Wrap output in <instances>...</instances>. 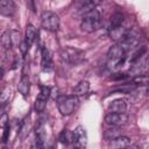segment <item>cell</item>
Wrapping results in <instances>:
<instances>
[{
  "mask_svg": "<svg viewBox=\"0 0 149 149\" xmlns=\"http://www.w3.org/2000/svg\"><path fill=\"white\" fill-rule=\"evenodd\" d=\"M58 140L62 144H70L72 143V140H73V132L69 130V129H63L61 133H59V136H58Z\"/></svg>",
  "mask_w": 149,
  "mask_h": 149,
  "instance_id": "e0dca14e",
  "label": "cell"
},
{
  "mask_svg": "<svg viewBox=\"0 0 149 149\" xmlns=\"http://www.w3.org/2000/svg\"><path fill=\"white\" fill-rule=\"evenodd\" d=\"M127 149H141L139 146H129Z\"/></svg>",
  "mask_w": 149,
  "mask_h": 149,
  "instance_id": "4316f807",
  "label": "cell"
},
{
  "mask_svg": "<svg viewBox=\"0 0 149 149\" xmlns=\"http://www.w3.org/2000/svg\"><path fill=\"white\" fill-rule=\"evenodd\" d=\"M59 23H61V20H59V16L51 12V10H45L42 13L41 15V24H42V28H44L45 30L48 31H57L58 28H59Z\"/></svg>",
  "mask_w": 149,
  "mask_h": 149,
  "instance_id": "277c9868",
  "label": "cell"
},
{
  "mask_svg": "<svg viewBox=\"0 0 149 149\" xmlns=\"http://www.w3.org/2000/svg\"><path fill=\"white\" fill-rule=\"evenodd\" d=\"M88 88H90V83H88L87 80H81V81L76 86L73 94L77 95L78 98H79V97H84V95L87 94Z\"/></svg>",
  "mask_w": 149,
  "mask_h": 149,
  "instance_id": "2e32d148",
  "label": "cell"
},
{
  "mask_svg": "<svg viewBox=\"0 0 149 149\" xmlns=\"http://www.w3.org/2000/svg\"><path fill=\"white\" fill-rule=\"evenodd\" d=\"M17 90L19 92L26 98L29 93V90H30V80H29V77L28 74L23 71L22 72V76H21V79L19 81V85H17Z\"/></svg>",
  "mask_w": 149,
  "mask_h": 149,
  "instance_id": "8fae6325",
  "label": "cell"
},
{
  "mask_svg": "<svg viewBox=\"0 0 149 149\" xmlns=\"http://www.w3.org/2000/svg\"><path fill=\"white\" fill-rule=\"evenodd\" d=\"M79 105V98L74 94L71 95H61L57 99V107L62 115H71Z\"/></svg>",
  "mask_w": 149,
  "mask_h": 149,
  "instance_id": "7a4b0ae2",
  "label": "cell"
},
{
  "mask_svg": "<svg viewBox=\"0 0 149 149\" xmlns=\"http://www.w3.org/2000/svg\"><path fill=\"white\" fill-rule=\"evenodd\" d=\"M41 65L44 71H49L52 69V58L49 49L47 47H43L41 50Z\"/></svg>",
  "mask_w": 149,
  "mask_h": 149,
  "instance_id": "30bf717a",
  "label": "cell"
},
{
  "mask_svg": "<svg viewBox=\"0 0 149 149\" xmlns=\"http://www.w3.org/2000/svg\"><path fill=\"white\" fill-rule=\"evenodd\" d=\"M101 27V14L95 8L92 12L83 16L80 22V29L85 33H93Z\"/></svg>",
  "mask_w": 149,
  "mask_h": 149,
  "instance_id": "6da1fadb",
  "label": "cell"
},
{
  "mask_svg": "<svg viewBox=\"0 0 149 149\" xmlns=\"http://www.w3.org/2000/svg\"><path fill=\"white\" fill-rule=\"evenodd\" d=\"M59 56L64 63L70 64V65H77L84 59V52L79 49L71 48V47L63 48L59 52Z\"/></svg>",
  "mask_w": 149,
  "mask_h": 149,
  "instance_id": "3957f363",
  "label": "cell"
},
{
  "mask_svg": "<svg viewBox=\"0 0 149 149\" xmlns=\"http://www.w3.org/2000/svg\"><path fill=\"white\" fill-rule=\"evenodd\" d=\"M127 30H128V29H125L122 26H120V27H118V28L111 29V30H109V36H111V38H113L114 41H118V42L120 43V42L123 40L125 35L127 34Z\"/></svg>",
  "mask_w": 149,
  "mask_h": 149,
  "instance_id": "9a60e30c",
  "label": "cell"
},
{
  "mask_svg": "<svg viewBox=\"0 0 149 149\" xmlns=\"http://www.w3.org/2000/svg\"><path fill=\"white\" fill-rule=\"evenodd\" d=\"M37 34H38V33H37L36 28H35L33 24H28V26L26 27V38H24V41L27 42V44H28L29 47L35 42Z\"/></svg>",
  "mask_w": 149,
  "mask_h": 149,
  "instance_id": "5bb4252c",
  "label": "cell"
},
{
  "mask_svg": "<svg viewBox=\"0 0 149 149\" xmlns=\"http://www.w3.org/2000/svg\"><path fill=\"white\" fill-rule=\"evenodd\" d=\"M9 95H10V90L9 87H6L2 90V93H1V104H6V101L9 99Z\"/></svg>",
  "mask_w": 149,
  "mask_h": 149,
  "instance_id": "603a6c76",
  "label": "cell"
},
{
  "mask_svg": "<svg viewBox=\"0 0 149 149\" xmlns=\"http://www.w3.org/2000/svg\"><path fill=\"white\" fill-rule=\"evenodd\" d=\"M105 122L111 127H122L128 123V116L126 113H108L105 116Z\"/></svg>",
  "mask_w": 149,
  "mask_h": 149,
  "instance_id": "ba28073f",
  "label": "cell"
},
{
  "mask_svg": "<svg viewBox=\"0 0 149 149\" xmlns=\"http://www.w3.org/2000/svg\"><path fill=\"white\" fill-rule=\"evenodd\" d=\"M129 146H130V140L127 136L121 135L114 140H111L108 148L109 149H127Z\"/></svg>",
  "mask_w": 149,
  "mask_h": 149,
  "instance_id": "9c48e42d",
  "label": "cell"
},
{
  "mask_svg": "<svg viewBox=\"0 0 149 149\" xmlns=\"http://www.w3.org/2000/svg\"><path fill=\"white\" fill-rule=\"evenodd\" d=\"M107 57H108V61L113 63L115 66H120L126 61V51L119 44H115L109 48L107 52Z\"/></svg>",
  "mask_w": 149,
  "mask_h": 149,
  "instance_id": "5b68a950",
  "label": "cell"
},
{
  "mask_svg": "<svg viewBox=\"0 0 149 149\" xmlns=\"http://www.w3.org/2000/svg\"><path fill=\"white\" fill-rule=\"evenodd\" d=\"M95 7H97V2H94V1H85L81 5V7L79 8V13L83 14V16H84L87 13L92 12L93 9H95Z\"/></svg>",
  "mask_w": 149,
  "mask_h": 149,
  "instance_id": "ffe728a7",
  "label": "cell"
},
{
  "mask_svg": "<svg viewBox=\"0 0 149 149\" xmlns=\"http://www.w3.org/2000/svg\"><path fill=\"white\" fill-rule=\"evenodd\" d=\"M51 95V88L48 86H41L40 87V93L35 100V111L37 113H42L45 109L47 101Z\"/></svg>",
  "mask_w": 149,
  "mask_h": 149,
  "instance_id": "8992f818",
  "label": "cell"
},
{
  "mask_svg": "<svg viewBox=\"0 0 149 149\" xmlns=\"http://www.w3.org/2000/svg\"><path fill=\"white\" fill-rule=\"evenodd\" d=\"M122 21H123V14L120 13V12L114 13V14L111 16V20H109V30L120 27L121 23H122Z\"/></svg>",
  "mask_w": 149,
  "mask_h": 149,
  "instance_id": "ac0fdd59",
  "label": "cell"
},
{
  "mask_svg": "<svg viewBox=\"0 0 149 149\" xmlns=\"http://www.w3.org/2000/svg\"><path fill=\"white\" fill-rule=\"evenodd\" d=\"M73 149H85L87 144V134L83 126H78L73 130V140H72Z\"/></svg>",
  "mask_w": 149,
  "mask_h": 149,
  "instance_id": "52a82bcc",
  "label": "cell"
},
{
  "mask_svg": "<svg viewBox=\"0 0 149 149\" xmlns=\"http://www.w3.org/2000/svg\"><path fill=\"white\" fill-rule=\"evenodd\" d=\"M105 139L106 140H114V139H116V137H119V136H121V132H120V129H118V127H112L111 129H107L106 132H105Z\"/></svg>",
  "mask_w": 149,
  "mask_h": 149,
  "instance_id": "44dd1931",
  "label": "cell"
},
{
  "mask_svg": "<svg viewBox=\"0 0 149 149\" xmlns=\"http://www.w3.org/2000/svg\"><path fill=\"white\" fill-rule=\"evenodd\" d=\"M1 45L3 48V50L8 51L12 47H13V42H12V37H10V31L7 30L2 34L1 36Z\"/></svg>",
  "mask_w": 149,
  "mask_h": 149,
  "instance_id": "d6986e66",
  "label": "cell"
},
{
  "mask_svg": "<svg viewBox=\"0 0 149 149\" xmlns=\"http://www.w3.org/2000/svg\"><path fill=\"white\" fill-rule=\"evenodd\" d=\"M146 70H147V72H148V74H149V57H148V59H147V62H146Z\"/></svg>",
  "mask_w": 149,
  "mask_h": 149,
  "instance_id": "484cf974",
  "label": "cell"
},
{
  "mask_svg": "<svg viewBox=\"0 0 149 149\" xmlns=\"http://www.w3.org/2000/svg\"><path fill=\"white\" fill-rule=\"evenodd\" d=\"M2 149H7V148H6V147H2Z\"/></svg>",
  "mask_w": 149,
  "mask_h": 149,
  "instance_id": "83f0119b",
  "label": "cell"
},
{
  "mask_svg": "<svg viewBox=\"0 0 149 149\" xmlns=\"http://www.w3.org/2000/svg\"><path fill=\"white\" fill-rule=\"evenodd\" d=\"M19 49H20L21 54L24 56V55L27 54L28 49H29V45L27 44V42H26V41H22V42H21V44H20V47H19Z\"/></svg>",
  "mask_w": 149,
  "mask_h": 149,
  "instance_id": "d4e9b609",
  "label": "cell"
},
{
  "mask_svg": "<svg viewBox=\"0 0 149 149\" xmlns=\"http://www.w3.org/2000/svg\"><path fill=\"white\" fill-rule=\"evenodd\" d=\"M146 52V47H140V48H137L134 52H133V55L130 56V58H129V61L132 62V63H134L135 61H137L143 54Z\"/></svg>",
  "mask_w": 149,
  "mask_h": 149,
  "instance_id": "7402d4cb",
  "label": "cell"
},
{
  "mask_svg": "<svg viewBox=\"0 0 149 149\" xmlns=\"http://www.w3.org/2000/svg\"><path fill=\"white\" fill-rule=\"evenodd\" d=\"M9 139V123L3 127V134H2V142H7Z\"/></svg>",
  "mask_w": 149,
  "mask_h": 149,
  "instance_id": "cb8c5ba5",
  "label": "cell"
},
{
  "mask_svg": "<svg viewBox=\"0 0 149 149\" xmlns=\"http://www.w3.org/2000/svg\"><path fill=\"white\" fill-rule=\"evenodd\" d=\"M15 12V5L12 0H1L0 1V13L5 16H12Z\"/></svg>",
  "mask_w": 149,
  "mask_h": 149,
  "instance_id": "4fadbf2b",
  "label": "cell"
},
{
  "mask_svg": "<svg viewBox=\"0 0 149 149\" xmlns=\"http://www.w3.org/2000/svg\"><path fill=\"white\" fill-rule=\"evenodd\" d=\"M127 109V104L123 99H115L108 106L109 113H125Z\"/></svg>",
  "mask_w": 149,
  "mask_h": 149,
  "instance_id": "7c38bea8",
  "label": "cell"
}]
</instances>
